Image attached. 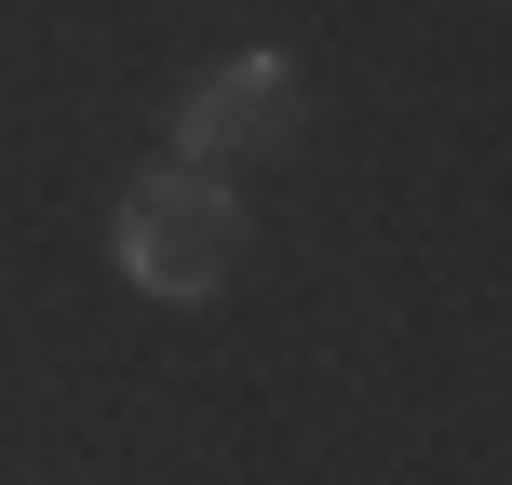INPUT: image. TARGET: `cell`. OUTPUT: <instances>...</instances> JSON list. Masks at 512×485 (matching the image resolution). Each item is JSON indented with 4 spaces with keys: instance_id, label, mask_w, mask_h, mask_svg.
Here are the masks:
<instances>
[{
    "instance_id": "1",
    "label": "cell",
    "mask_w": 512,
    "mask_h": 485,
    "mask_svg": "<svg viewBox=\"0 0 512 485\" xmlns=\"http://www.w3.org/2000/svg\"><path fill=\"white\" fill-rule=\"evenodd\" d=\"M122 270L149 283V297H216L230 283V243H243V216H230V189L203 176V162H149V176L122 189Z\"/></svg>"
},
{
    "instance_id": "2",
    "label": "cell",
    "mask_w": 512,
    "mask_h": 485,
    "mask_svg": "<svg viewBox=\"0 0 512 485\" xmlns=\"http://www.w3.org/2000/svg\"><path fill=\"white\" fill-rule=\"evenodd\" d=\"M310 95H297V54H230V68H203L176 95V162H203V176H230V162H270L297 149Z\"/></svg>"
}]
</instances>
